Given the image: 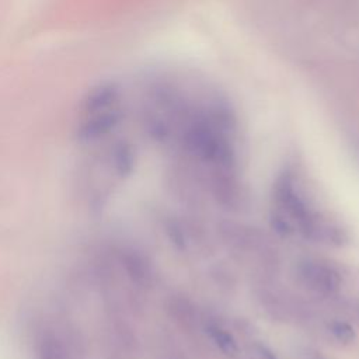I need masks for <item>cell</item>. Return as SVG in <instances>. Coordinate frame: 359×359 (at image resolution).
<instances>
[{"instance_id":"5b68a950","label":"cell","mask_w":359,"mask_h":359,"mask_svg":"<svg viewBox=\"0 0 359 359\" xmlns=\"http://www.w3.org/2000/svg\"><path fill=\"white\" fill-rule=\"evenodd\" d=\"M165 231H167L170 241L174 244V247L178 248L180 251H184L187 247V243H185L184 231L180 227V224L177 222H168L165 226Z\"/></svg>"},{"instance_id":"3957f363","label":"cell","mask_w":359,"mask_h":359,"mask_svg":"<svg viewBox=\"0 0 359 359\" xmlns=\"http://www.w3.org/2000/svg\"><path fill=\"white\" fill-rule=\"evenodd\" d=\"M209 335L213 339L215 345L222 352H224L226 355H233L237 351V345H236L234 338L227 331H224L223 328H220V327H210L209 328Z\"/></svg>"},{"instance_id":"277c9868","label":"cell","mask_w":359,"mask_h":359,"mask_svg":"<svg viewBox=\"0 0 359 359\" xmlns=\"http://www.w3.org/2000/svg\"><path fill=\"white\" fill-rule=\"evenodd\" d=\"M330 331L342 344H349L356 337L355 330L351 327V324H348L345 321H339V320H335L330 324Z\"/></svg>"},{"instance_id":"9c48e42d","label":"cell","mask_w":359,"mask_h":359,"mask_svg":"<svg viewBox=\"0 0 359 359\" xmlns=\"http://www.w3.org/2000/svg\"><path fill=\"white\" fill-rule=\"evenodd\" d=\"M310 359H325V358L323 355H320V353H311Z\"/></svg>"},{"instance_id":"8992f818","label":"cell","mask_w":359,"mask_h":359,"mask_svg":"<svg viewBox=\"0 0 359 359\" xmlns=\"http://www.w3.org/2000/svg\"><path fill=\"white\" fill-rule=\"evenodd\" d=\"M324 237L327 241H330L331 244L338 245V247L346 245L351 240L346 230H344L341 227H327L324 230Z\"/></svg>"},{"instance_id":"6da1fadb","label":"cell","mask_w":359,"mask_h":359,"mask_svg":"<svg viewBox=\"0 0 359 359\" xmlns=\"http://www.w3.org/2000/svg\"><path fill=\"white\" fill-rule=\"evenodd\" d=\"M276 198L279 203L289 212V215L299 223L302 231L306 236H314L316 226L314 220L309 212L304 201L296 194L292 181L289 178H282L276 184Z\"/></svg>"},{"instance_id":"ba28073f","label":"cell","mask_w":359,"mask_h":359,"mask_svg":"<svg viewBox=\"0 0 359 359\" xmlns=\"http://www.w3.org/2000/svg\"><path fill=\"white\" fill-rule=\"evenodd\" d=\"M259 351H261L262 356L266 358V359H278V358L275 356V353H273L272 351H269L266 346H259Z\"/></svg>"},{"instance_id":"7a4b0ae2","label":"cell","mask_w":359,"mask_h":359,"mask_svg":"<svg viewBox=\"0 0 359 359\" xmlns=\"http://www.w3.org/2000/svg\"><path fill=\"white\" fill-rule=\"evenodd\" d=\"M299 275L303 282L313 290L324 294L337 293L341 287L339 273L324 264L314 261H304L299 265Z\"/></svg>"},{"instance_id":"30bf717a","label":"cell","mask_w":359,"mask_h":359,"mask_svg":"<svg viewBox=\"0 0 359 359\" xmlns=\"http://www.w3.org/2000/svg\"><path fill=\"white\" fill-rule=\"evenodd\" d=\"M358 311H359V309H358Z\"/></svg>"},{"instance_id":"52a82bcc","label":"cell","mask_w":359,"mask_h":359,"mask_svg":"<svg viewBox=\"0 0 359 359\" xmlns=\"http://www.w3.org/2000/svg\"><path fill=\"white\" fill-rule=\"evenodd\" d=\"M271 227H272V230H273L276 234H279L280 237H287V236H290V233H292L290 224H289L282 216H279V215H273V216L271 217Z\"/></svg>"}]
</instances>
